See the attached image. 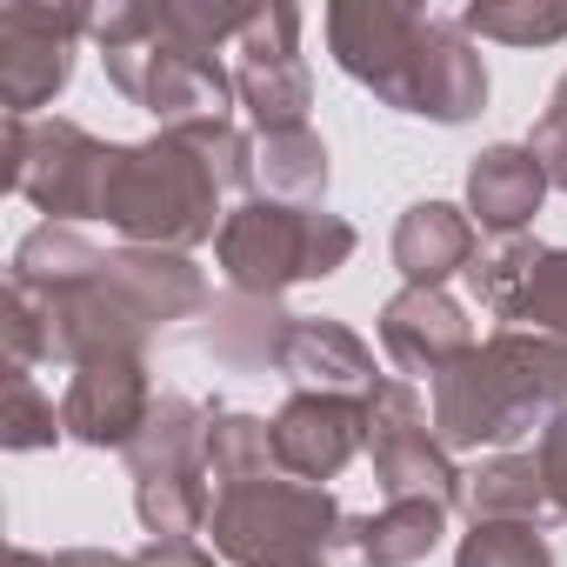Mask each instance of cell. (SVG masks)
<instances>
[{"mask_svg":"<svg viewBox=\"0 0 567 567\" xmlns=\"http://www.w3.org/2000/svg\"><path fill=\"white\" fill-rule=\"evenodd\" d=\"M260 161V194L267 200H288V207H321L328 200V181H334V161H328V141L315 127H288V134H254Z\"/></svg>","mask_w":567,"mask_h":567,"instance_id":"cell-20","label":"cell"},{"mask_svg":"<svg viewBox=\"0 0 567 567\" xmlns=\"http://www.w3.org/2000/svg\"><path fill=\"white\" fill-rule=\"evenodd\" d=\"M328 54L348 81H361L381 107L414 114L427 48H434V14L401 8V0H334L328 8Z\"/></svg>","mask_w":567,"mask_h":567,"instance_id":"cell-7","label":"cell"},{"mask_svg":"<svg viewBox=\"0 0 567 567\" xmlns=\"http://www.w3.org/2000/svg\"><path fill=\"white\" fill-rule=\"evenodd\" d=\"M527 154L540 161L547 187L567 194V74L554 81V94H547V107H540V121H534V134H527Z\"/></svg>","mask_w":567,"mask_h":567,"instance_id":"cell-31","label":"cell"},{"mask_svg":"<svg viewBox=\"0 0 567 567\" xmlns=\"http://www.w3.org/2000/svg\"><path fill=\"white\" fill-rule=\"evenodd\" d=\"M134 514L147 527V540H194V534H207L214 481L207 474H154V481H134Z\"/></svg>","mask_w":567,"mask_h":567,"instance_id":"cell-24","label":"cell"},{"mask_svg":"<svg viewBox=\"0 0 567 567\" xmlns=\"http://www.w3.org/2000/svg\"><path fill=\"white\" fill-rule=\"evenodd\" d=\"M388 247H394V267H401L408 288H447V280L467 274V260L481 254V227L454 200H414L394 220Z\"/></svg>","mask_w":567,"mask_h":567,"instance_id":"cell-17","label":"cell"},{"mask_svg":"<svg viewBox=\"0 0 567 567\" xmlns=\"http://www.w3.org/2000/svg\"><path fill=\"white\" fill-rule=\"evenodd\" d=\"M94 48L107 68V87L161 121V134L234 121V68L220 54H194L161 28V0H114L94 14Z\"/></svg>","mask_w":567,"mask_h":567,"instance_id":"cell-2","label":"cell"},{"mask_svg":"<svg viewBox=\"0 0 567 567\" xmlns=\"http://www.w3.org/2000/svg\"><path fill=\"white\" fill-rule=\"evenodd\" d=\"M267 427H274V467L308 487L341 481L348 461L368 454V401L348 394H288Z\"/></svg>","mask_w":567,"mask_h":567,"instance_id":"cell-12","label":"cell"},{"mask_svg":"<svg viewBox=\"0 0 567 567\" xmlns=\"http://www.w3.org/2000/svg\"><path fill=\"white\" fill-rule=\"evenodd\" d=\"M381 354L394 361L401 381H441L461 354H474V321H467V301H454L447 288H401L381 301Z\"/></svg>","mask_w":567,"mask_h":567,"instance_id":"cell-13","label":"cell"},{"mask_svg":"<svg viewBox=\"0 0 567 567\" xmlns=\"http://www.w3.org/2000/svg\"><path fill=\"white\" fill-rule=\"evenodd\" d=\"M101 220L121 234V247L194 254L220 240L227 214H220V181L200 161V147L187 134H147V141H114Z\"/></svg>","mask_w":567,"mask_h":567,"instance_id":"cell-3","label":"cell"},{"mask_svg":"<svg viewBox=\"0 0 567 567\" xmlns=\"http://www.w3.org/2000/svg\"><path fill=\"white\" fill-rule=\"evenodd\" d=\"M8 567H48V554H41V547H14V560H8Z\"/></svg>","mask_w":567,"mask_h":567,"instance_id":"cell-35","label":"cell"},{"mask_svg":"<svg viewBox=\"0 0 567 567\" xmlns=\"http://www.w3.org/2000/svg\"><path fill=\"white\" fill-rule=\"evenodd\" d=\"M534 254H540V240L534 234H501V240H487L481 234V254L467 260V295H474V308H487L494 321H501V308L514 301V288H520V274L534 267Z\"/></svg>","mask_w":567,"mask_h":567,"instance_id":"cell-28","label":"cell"},{"mask_svg":"<svg viewBox=\"0 0 567 567\" xmlns=\"http://www.w3.org/2000/svg\"><path fill=\"white\" fill-rule=\"evenodd\" d=\"M487 107V61L474 48V34L461 28V14H434V61L421 81V114L434 127H467Z\"/></svg>","mask_w":567,"mask_h":567,"instance_id":"cell-18","label":"cell"},{"mask_svg":"<svg viewBox=\"0 0 567 567\" xmlns=\"http://www.w3.org/2000/svg\"><path fill=\"white\" fill-rule=\"evenodd\" d=\"M54 441H68L54 394L34 374H8V381H0V447H8V454H41Z\"/></svg>","mask_w":567,"mask_h":567,"instance_id":"cell-27","label":"cell"},{"mask_svg":"<svg viewBox=\"0 0 567 567\" xmlns=\"http://www.w3.org/2000/svg\"><path fill=\"white\" fill-rule=\"evenodd\" d=\"M461 507H467V520H547L554 507H547V481H540V461L534 454H487L474 474H467V487H461Z\"/></svg>","mask_w":567,"mask_h":567,"instance_id":"cell-21","label":"cell"},{"mask_svg":"<svg viewBox=\"0 0 567 567\" xmlns=\"http://www.w3.org/2000/svg\"><path fill=\"white\" fill-rule=\"evenodd\" d=\"M534 461H540V481H547V507H554V520H567V414H554V421L534 434Z\"/></svg>","mask_w":567,"mask_h":567,"instance_id":"cell-32","label":"cell"},{"mask_svg":"<svg viewBox=\"0 0 567 567\" xmlns=\"http://www.w3.org/2000/svg\"><path fill=\"white\" fill-rule=\"evenodd\" d=\"M434 434L447 454H514V441L540 434L567 414V341L494 328L474 354H461L441 381H427Z\"/></svg>","mask_w":567,"mask_h":567,"instance_id":"cell-1","label":"cell"},{"mask_svg":"<svg viewBox=\"0 0 567 567\" xmlns=\"http://www.w3.org/2000/svg\"><path fill=\"white\" fill-rule=\"evenodd\" d=\"M501 328L567 341V247H547V240H540V254H534V267L520 274L514 301L501 308Z\"/></svg>","mask_w":567,"mask_h":567,"instance_id":"cell-26","label":"cell"},{"mask_svg":"<svg viewBox=\"0 0 567 567\" xmlns=\"http://www.w3.org/2000/svg\"><path fill=\"white\" fill-rule=\"evenodd\" d=\"M454 567H554V547L534 520H474L454 547Z\"/></svg>","mask_w":567,"mask_h":567,"instance_id":"cell-29","label":"cell"},{"mask_svg":"<svg viewBox=\"0 0 567 567\" xmlns=\"http://www.w3.org/2000/svg\"><path fill=\"white\" fill-rule=\"evenodd\" d=\"M274 374H288L295 394H348V401H368L388 381L374 368V348L334 315H295L288 341L274 354Z\"/></svg>","mask_w":567,"mask_h":567,"instance_id":"cell-14","label":"cell"},{"mask_svg":"<svg viewBox=\"0 0 567 567\" xmlns=\"http://www.w3.org/2000/svg\"><path fill=\"white\" fill-rule=\"evenodd\" d=\"M94 34L87 8H0V114L41 121V107L74 81V41Z\"/></svg>","mask_w":567,"mask_h":567,"instance_id":"cell-10","label":"cell"},{"mask_svg":"<svg viewBox=\"0 0 567 567\" xmlns=\"http://www.w3.org/2000/svg\"><path fill=\"white\" fill-rule=\"evenodd\" d=\"M295 315L280 308V301H247V295H227L207 308V354L227 361V368H274L280 341H288Z\"/></svg>","mask_w":567,"mask_h":567,"instance_id":"cell-22","label":"cell"},{"mask_svg":"<svg viewBox=\"0 0 567 567\" xmlns=\"http://www.w3.org/2000/svg\"><path fill=\"white\" fill-rule=\"evenodd\" d=\"M447 514L454 507L441 501H388L381 514H341V534L321 567H414L441 547Z\"/></svg>","mask_w":567,"mask_h":567,"instance_id":"cell-15","label":"cell"},{"mask_svg":"<svg viewBox=\"0 0 567 567\" xmlns=\"http://www.w3.org/2000/svg\"><path fill=\"white\" fill-rule=\"evenodd\" d=\"M134 567H220V554L200 540H141Z\"/></svg>","mask_w":567,"mask_h":567,"instance_id":"cell-33","label":"cell"},{"mask_svg":"<svg viewBox=\"0 0 567 567\" xmlns=\"http://www.w3.org/2000/svg\"><path fill=\"white\" fill-rule=\"evenodd\" d=\"M107 167H114V141L87 134L68 114H48V121L0 114V187L21 194L28 207H41L61 227L101 220Z\"/></svg>","mask_w":567,"mask_h":567,"instance_id":"cell-6","label":"cell"},{"mask_svg":"<svg viewBox=\"0 0 567 567\" xmlns=\"http://www.w3.org/2000/svg\"><path fill=\"white\" fill-rule=\"evenodd\" d=\"M301 8L274 0V8H254L247 34L234 41V94L254 114V134H288L308 127L315 107V74L301 61Z\"/></svg>","mask_w":567,"mask_h":567,"instance_id":"cell-9","label":"cell"},{"mask_svg":"<svg viewBox=\"0 0 567 567\" xmlns=\"http://www.w3.org/2000/svg\"><path fill=\"white\" fill-rule=\"evenodd\" d=\"M0 348H8V374H34L41 361H54V328H48L41 301L28 288H14V280L0 295Z\"/></svg>","mask_w":567,"mask_h":567,"instance_id":"cell-30","label":"cell"},{"mask_svg":"<svg viewBox=\"0 0 567 567\" xmlns=\"http://www.w3.org/2000/svg\"><path fill=\"white\" fill-rule=\"evenodd\" d=\"M361 234L348 214H328V207H288V200H240L227 220H220V240H214V267L227 280V295H247V301H280L301 280H328L354 260Z\"/></svg>","mask_w":567,"mask_h":567,"instance_id":"cell-4","label":"cell"},{"mask_svg":"<svg viewBox=\"0 0 567 567\" xmlns=\"http://www.w3.org/2000/svg\"><path fill=\"white\" fill-rule=\"evenodd\" d=\"M207 414L194 394H161L147 427L134 434V447L121 454L134 481H154V474H207Z\"/></svg>","mask_w":567,"mask_h":567,"instance_id":"cell-19","label":"cell"},{"mask_svg":"<svg viewBox=\"0 0 567 567\" xmlns=\"http://www.w3.org/2000/svg\"><path fill=\"white\" fill-rule=\"evenodd\" d=\"M368 461H374V481H381L388 501H441V507H461L467 474L441 447L427 394L414 381H401V374H388L368 394Z\"/></svg>","mask_w":567,"mask_h":567,"instance_id":"cell-8","label":"cell"},{"mask_svg":"<svg viewBox=\"0 0 567 567\" xmlns=\"http://www.w3.org/2000/svg\"><path fill=\"white\" fill-rule=\"evenodd\" d=\"M341 501L328 487L267 474L247 487H220L207 514V547L227 567H321L341 534Z\"/></svg>","mask_w":567,"mask_h":567,"instance_id":"cell-5","label":"cell"},{"mask_svg":"<svg viewBox=\"0 0 567 567\" xmlns=\"http://www.w3.org/2000/svg\"><path fill=\"white\" fill-rule=\"evenodd\" d=\"M154 401H161V394H154L147 354H101V361H81V368L68 374L61 427H68V441H81V447L127 454L134 434L147 427Z\"/></svg>","mask_w":567,"mask_h":567,"instance_id":"cell-11","label":"cell"},{"mask_svg":"<svg viewBox=\"0 0 567 567\" xmlns=\"http://www.w3.org/2000/svg\"><path fill=\"white\" fill-rule=\"evenodd\" d=\"M461 28L501 48H554L567 41V0H474L461 8Z\"/></svg>","mask_w":567,"mask_h":567,"instance_id":"cell-25","label":"cell"},{"mask_svg":"<svg viewBox=\"0 0 567 567\" xmlns=\"http://www.w3.org/2000/svg\"><path fill=\"white\" fill-rule=\"evenodd\" d=\"M267 474H280V467H274V427H267L260 414L214 408V414H207V481H214V494H220V487L267 481Z\"/></svg>","mask_w":567,"mask_h":567,"instance_id":"cell-23","label":"cell"},{"mask_svg":"<svg viewBox=\"0 0 567 567\" xmlns=\"http://www.w3.org/2000/svg\"><path fill=\"white\" fill-rule=\"evenodd\" d=\"M48 567H134V554H114V547H61V554H48Z\"/></svg>","mask_w":567,"mask_h":567,"instance_id":"cell-34","label":"cell"},{"mask_svg":"<svg viewBox=\"0 0 567 567\" xmlns=\"http://www.w3.org/2000/svg\"><path fill=\"white\" fill-rule=\"evenodd\" d=\"M547 194L554 187H547L540 161L527 154V141H494L467 161V200L461 207L487 240H501V234H527Z\"/></svg>","mask_w":567,"mask_h":567,"instance_id":"cell-16","label":"cell"}]
</instances>
